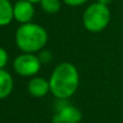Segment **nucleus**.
<instances>
[{
  "label": "nucleus",
  "mask_w": 123,
  "mask_h": 123,
  "mask_svg": "<svg viewBox=\"0 0 123 123\" xmlns=\"http://www.w3.org/2000/svg\"><path fill=\"white\" fill-rule=\"evenodd\" d=\"M79 72L71 63L63 62L58 64L50 77V92L55 98L68 99L77 92L79 86Z\"/></svg>",
  "instance_id": "nucleus-1"
},
{
  "label": "nucleus",
  "mask_w": 123,
  "mask_h": 123,
  "mask_svg": "<svg viewBox=\"0 0 123 123\" xmlns=\"http://www.w3.org/2000/svg\"><path fill=\"white\" fill-rule=\"evenodd\" d=\"M48 38V32L42 26L30 22L17 28L15 43L23 53H36L45 47Z\"/></svg>",
  "instance_id": "nucleus-2"
},
{
  "label": "nucleus",
  "mask_w": 123,
  "mask_h": 123,
  "mask_svg": "<svg viewBox=\"0 0 123 123\" xmlns=\"http://www.w3.org/2000/svg\"><path fill=\"white\" fill-rule=\"evenodd\" d=\"M83 26L91 32H100L110 22V11L108 6L94 2L85 9L82 16Z\"/></svg>",
  "instance_id": "nucleus-3"
},
{
  "label": "nucleus",
  "mask_w": 123,
  "mask_h": 123,
  "mask_svg": "<svg viewBox=\"0 0 123 123\" xmlns=\"http://www.w3.org/2000/svg\"><path fill=\"white\" fill-rule=\"evenodd\" d=\"M41 61L39 56L34 53H23L13 62L15 72L23 77H32L39 72L41 68Z\"/></svg>",
  "instance_id": "nucleus-4"
},
{
  "label": "nucleus",
  "mask_w": 123,
  "mask_h": 123,
  "mask_svg": "<svg viewBox=\"0 0 123 123\" xmlns=\"http://www.w3.org/2000/svg\"><path fill=\"white\" fill-rule=\"evenodd\" d=\"M35 15V8L31 2L27 0H18L13 6V16L21 24L30 23Z\"/></svg>",
  "instance_id": "nucleus-5"
},
{
  "label": "nucleus",
  "mask_w": 123,
  "mask_h": 123,
  "mask_svg": "<svg viewBox=\"0 0 123 123\" xmlns=\"http://www.w3.org/2000/svg\"><path fill=\"white\" fill-rule=\"evenodd\" d=\"M28 93L31 96L37 98L44 97L50 92V82L44 78L41 77H35L30 79L27 85Z\"/></svg>",
  "instance_id": "nucleus-6"
},
{
  "label": "nucleus",
  "mask_w": 123,
  "mask_h": 123,
  "mask_svg": "<svg viewBox=\"0 0 123 123\" xmlns=\"http://www.w3.org/2000/svg\"><path fill=\"white\" fill-rule=\"evenodd\" d=\"M14 81L9 71L0 69V99L6 98L13 91Z\"/></svg>",
  "instance_id": "nucleus-7"
},
{
  "label": "nucleus",
  "mask_w": 123,
  "mask_h": 123,
  "mask_svg": "<svg viewBox=\"0 0 123 123\" xmlns=\"http://www.w3.org/2000/svg\"><path fill=\"white\" fill-rule=\"evenodd\" d=\"M60 116L63 123H79L82 120V113L77 107L72 105H68L67 107L61 110L60 112H55Z\"/></svg>",
  "instance_id": "nucleus-8"
},
{
  "label": "nucleus",
  "mask_w": 123,
  "mask_h": 123,
  "mask_svg": "<svg viewBox=\"0 0 123 123\" xmlns=\"http://www.w3.org/2000/svg\"><path fill=\"white\" fill-rule=\"evenodd\" d=\"M13 19V4L10 0H0V26L9 25Z\"/></svg>",
  "instance_id": "nucleus-9"
},
{
  "label": "nucleus",
  "mask_w": 123,
  "mask_h": 123,
  "mask_svg": "<svg viewBox=\"0 0 123 123\" xmlns=\"http://www.w3.org/2000/svg\"><path fill=\"white\" fill-rule=\"evenodd\" d=\"M41 8L45 13L54 14L61 9V0H41Z\"/></svg>",
  "instance_id": "nucleus-10"
},
{
  "label": "nucleus",
  "mask_w": 123,
  "mask_h": 123,
  "mask_svg": "<svg viewBox=\"0 0 123 123\" xmlns=\"http://www.w3.org/2000/svg\"><path fill=\"white\" fill-rule=\"evenodd\" d=\"M69 105L68 99L65 98H56V102L54 104V109H55V112H60L61 110H63L65 107H67Z\"/></svg>",
  "instance_id": "nucleus-11"
},
{
  "label": "nucleus",
  "mask_w": 123,
  "mask_h": 123,
  "mask_svg": "<svg viewBox=\"0 0 123 123\" xmlns=\"http://www.w3.org/2000/svg\"><path fill=\"white\" fill-rule=\"evenodd\" d=\"M8 60H9L8 52L3 48H0V69H4V66L8 63Z\"/></svg>",
  "instance_id": "nucleus-12"
},
{
  "label": "nucleus",
  "mask_w": 123,
  "mask_h": 123,
  "mask_svg": "<svg viewBox=\"0 0 123 123\" xmlns=\"http://www.w3.org/2000/svg\"><path fill=\"white\" fill-rule=\"evenodd\" d=\"M64 3H66L67 6H82V4L86 3L89 0H63Z\"/></svg>",
  "instance_id": "nucleus-13"
},
{
  "label": "nucleus",
  "mask_w": 123,
  "mask_h": 123,
  "mask_svg": "<svg viewBox=\"0 0 123 123\" xmlns=\"http://www.w3.org/2000/svg\"><path fill=\"white\" fill-rule=\"evenodd\" d=\"M39 58H40L41 63H48V62H50L51 61V58H52L51 52H48V51L41 52L40 55H39Z\"/></svg>",
  "instance_id": "nucleus-14"
},
{
  "label": "nucleus",
  "mask_w": 123,
  "mask_h": 123,
  "mask_svg": "<svg viewBox=\"0 0 123 123\" xmlns=\"http://www.w3.org/2000/svg\"><path fill=\"white\" fill-rule=\"evenodd\" d=\"M52 122H53V123H63V121L61 120L60 116H58L57 113H55V115H54L53 119H52Z\"/></svg>",
  "instance_id": "nucleus-15"
},
{
  "label": "nucleus",
  "mask_w": 123,
  "mask_h": 123,
  "mask_svg": "<svg viewBox=\"0 0 123 123\" xmlns=\"http://www.w3.org/2000/svg\"><path fill=\"white\" fill-rule=\"evenodd\" d=\"M111 1H112V0H97V2H99V3H102V4H105V6H108L109 3H111Z\"/></svg>",
  "instance_id": "nucleus-16"
},
{
  "label": "nucleus",
  "mask_w": 123,
  "mask_h": 123,
  "mask_svg": "<svg viewBox=\"0 0 123 123\" xmlns=\"http://www.w3.org/2000/svg\"><path fill=\"white\" fill-rule=\"evenodd\" d=\"M27 1H29V2H31L32 4H35V3H39V2H41V0H27Z\"/></svg>",
  "instance_id": "nucleus-17"
}]
</instances>
